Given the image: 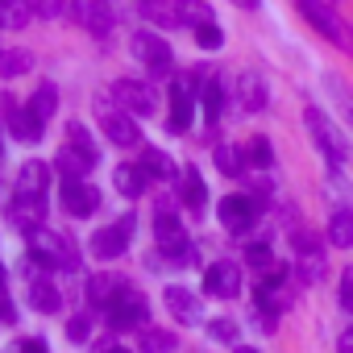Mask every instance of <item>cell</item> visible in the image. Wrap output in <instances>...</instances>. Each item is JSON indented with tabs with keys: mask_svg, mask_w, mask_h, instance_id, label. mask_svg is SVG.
<instances>
[{
	"mask_svg": "<svg viewBox=\"0 0 353 353\" xmlns=\"http://www.w3.org/2000/svg\"><path fill=\"white\" fill-rule=\"evenodd\" d=\"M328 245L353 250V208H336V212L328 216Z\"/></svg>",
	"mask_w": 353,
	"mask_h": 353,
	"instance_id": "obj_23",
	"label": "cell"
},
{
	"mask_svg": "<svg viewBox=\"0 0 353 353\" xmlns=\"http://www.w3.org/2000/svg\"><path fill=\"white\" fill-rule=\"evenodd\" d=\"M196 42H200V50H221L225 46V30L212 21V26H200L196 30Z\"/></svg>",
	"mask_w": 353,
	"mask_h": 353,
	"instance_id": "obj_35",
	"label": "cell"
},
{
	"mask_svg": "<svg viewBox=\"0 0 353 353\" xmlns=\"http://www.w3.org/2000/svg\"><path fill=\"white\" fill-rule=\"evenodd\" d=\"M295 279L299 283H320L324 274H328V258H324V245L307 233V229H295Z\"/></svg>",
	"mask_w": 353,
	"mask_h": 353,
	"instance_id": "obj_5",
	"label": "cell"
},
{
	"mask_svg": "<svg viewBox=\"0 0 353 353\" xmlns=\"http://www.w3.org/2000/svg\"><path fill=\"white\" fill-rule=\"evenodd\" d=\"M174 13H179V26H212V5L208 0H174Z\"/></svg>",
	"mask_w": 353,
	"mask_h": 353,
	"instance_id": "obj_25",
	"label": "cell"
},
{
	"mask_svg": "<svg viewBox=\"0 0 353 353\" xmlns=\"http://www.w3.org/2000/svg\"><path fill=\"white\" fill-rule=\"evenodd\" d=\"M341 307L353 312V266H345V274H341Z\"/></svg>",
	"mask_w": 353,
	"mask_h": 353,
	"instance_id": "obj_40",
	"label": "cell"
},
{
	"mask_svg": "<svg viewBox=\"0 0 353 353\" xmlns=\"http://www.w3.org/2000/svg\"><path fill=\"white\" fill-rule=\"evenodd\" d=\"M258 216H262V200H258V196H225V200H221V225H225L229 233L254 229Z\"/></svg>",
	"mask_w": 353,
	"mask_h": 353,
	"instance_id": "obj_7",
	"label": "cell"
},
{
	"mask_svg": "<svg viewBox=\"0 0 353 353\" xmlns=\"http://www.w3.org/2000/svg\"><path fill=\"white\" fill-rule=\"evenodd\" d=\"M0 112H5V121H9V133L17 137V141H42V121L30 112V104H17L13 96H0Z\"/></svg>",
	"mask_w": 353,
	"mask_h": 353,
	"instance_id": "obj_9",
	"label": "cell"
},
{
	"mask_svg": "<svg viewBox=\"0 0 353 353\" xmlns=\"http://www.w3.org/2000/svg\"><path fill=\"white\" fill-rule=\"evenodd\" d=\"M216 166L225 174H241L245 170V150H233V145H216Z\"/></svg>",
	"mask_w": 353,
	"mask_h": 353,
	"instance_id": "obj_34",
	"label": "cell"
},
{
	"mask_svg": "<svg viewBox=\"0 0 353 353\" xmlns=\"http://www.w3.org/2000/svg\"><path fill=\"white\" fill-rule=\"evenodd\" d=\"M233 353H258V349H250V345H237V349H233Z\"/></svg>",
	"mask_w": 353,
	"mask_h": 353,
	"instance_id": "obj_47",
	"label": "cell"
},
{
	"mask_svg": "<svg viewBox=\"0 0 353 353\" xmlns=\"http://www.w3.org/2000/svg\"><path fill=\"white\" fill-rule=\"evenodd\" d=\"M125 291H129V287H125L117 274H92V279H88V299H92L96 307H112Z\"/></svg>",
	"mask_w": 353,
	"mask_h": 353,
	"instance_id": "obj_20",
	"label": "cell"
},
{
	"mask_svg": "<svg viewBox=\"0 0 353 353\" xmlns=\"http://www.w3.org/2000/svg\"><path fill=\"white\" fill-rule=\"evenodd\" d=\"M108 353H129V349H125V345H112V349H108Z\"/></svg>",
	"mask_w": 353,
	"mask_h": 353,
	"instance_id": "obj_48",
	"label": "cell"
},
{
	"mask_svg": "<svg viewBox=\"0 0 353 353\" xmlns=\"http://www.w3.org/2000/svg\"><path fill=\"white\" fill-rule=\"evenodd\" d=\"M145 316H150V307H145V299L137 295V291H125L112 307H108V324L117 328V332H125V328H137V324H145Z\"/></svg>",
	"mask_w": 353,
	"mask_h": 353,
	"instance_id": "obj_13",
	"label": "cell"
},
{
	"mask_svg": "<svg viewBox=\"0 0 353 353\" xmlns=\"http://www.w3.org/2000/svg\"><path fill=\"white\" fill-rule=\"evenodd\" d=\"M50 188V166L46 162H21V170H17V196H42Z\"/></svg>",
	"mask_w": 353,
	"mask_h": 353,
	"instance_id": "obj_19",
	"label": "cell"
},
{
	"mask_svg": "<svg viewBox=\"0 0 353 353\" xmlns=\"http://www.w3.org/2000/svg\"><path fill=\"white\" fill-rule=\"evenodd\" d=\"M154 241H158V250L166 254L170 266H196V245L188 241V233H183L179 221H174V212L154 216Z\"/></svg>",
	"mask_w": 353,
	"mask_h": 353,
	"instance_id": "obj_1",
	"label": "cell"
},
{
	"mask_svg": "<svg viewBox=\"0 0 353 353\" xmlns=\"http://www.w3.org/2000/svg\"><path fill=\"white\" fill-rule=\"evenodd\" d=\"M299 5V13L332 42V46H341L345 54H353V30H349V21H341L336 17V9H332V0H295Z\"/></svg>",
	"mask_w": 353,
	"mask_h": 353,
	"instance_id": "obj_2",
	"label": "cell"
},
{
	"mask_svg": "<svg viewBox=\"0 0 353 353\" xmlns=\"http://www.w3.org/2000/svg\"><path fill=\"white\" fill-rule=\"evenodd\" d=\"M17 353H46V345H42V341H26Z\"/></svg>",
	"mask_w": 353,
	"mask_h": 353,
	"instance_id": "obj_45",
	"label": "cell"
},
{
	"mask_svg": "<svg viewBox=\"0 0 353 353\" xmlns=\"http://www.w3.org/2000/svg\"><path fill=\"white\" fill-rule=\"evenodd\" d=\"M145 179H150V174H145L141 166H117V174H112L117 192H121V196H129V200H137V196L145 192Z\"/></svg>",
	"mask_w": 353,
	"mask_h": 353,
	"instance_id": "obj_26",
	"label": "cell"
},
{
	"mask_svg": "<svg viewBox=\"0 0 353 353\" xmlns=\"http://www.w3.org/2000/svg\"><path fill=\"white\" fill-rule=\"evenodd\" d=\"M63 208L71 216H92L100 208V192L83 179H63Z\"/></svg>",
	"mask_w": 353,
	"mask_h": 353,
	"instance_id": "obj_16",
	"label": "cell"
},
{
	"mask_svg": "<svg viewBox=\"0 0 353 353\" xmlns=\"http://www.w3.org/2000/svg\"><path fill=\"white\" fill-rule=\"evenodd\" d=\"M67 336H71V341H75V345H83V341H88V336H92V324H88V320H83V316H75V320H71V324H67Z\"/></svg>",
	"mask_w": 353,
	"mask_h": 353,
	"instance_id": "obj_39",
	"label": "cell"
},
{
	"mask_svg": "<svg viewBox=\"0 0 353 353\" xmlns=\"http://www.w3.org/2000/svg\"><path fill=\"white\" fill-rule=\"evenodd\" d=\"M54 108H59V92H54V83H42V88L30 96V112L46 125V121L54 117Z\"/></svg>",
	"mask_w": 353,
	"mask_h": 353,
	"instance_id": "obj_28",
	"label": "cell"
},
{
	"mask_svg": "<svg viewBox=\"0 0 353 353\" xmlns=\"http://www.w3.org/2000/svg\"><path fill=\"white\" fill-rule=\"evenodd\" d=\"M204 291L216 295V299H237V291H241V266L229 262V258L212 262V266L204 270Z\"/></svg>",
	"mask_w": 353,
	"mask_h": 353,
	"instance_id": "obj_11",
	"label": "cell"
},
{
	"mask_svg": "<svg viewBox=\"0 0 353 353\" xmlns=\"http://www.w3.org/2000/svg\"><path fill=\"white\" fill-rule=\"evenodd\" d=\"M30 254L42 266H63V270H75L79 266V254H75V245L63 233H46V229L30 233Z\"/></svg>",
	"mask_w": 353,
	"mask_h": 353,
	"instance_id": "obj_4",
	"label": "cell"
},
{
	"mask_svg": "<svg viewBox=\"0 0 353 353\" xmlns=\"http://www.w3.org/2000/svg\"><path fill=\"white\" fill-rule=\"evenodd\" d=\"M192 117H196V100L188 92L183 79H174L170 83V117H166V129L170 133H188L192 129Z\"/></svg>",
	"mask_w": 353,
	"mask_h": 353,
	"instance_id": "obj_15",
	"label": "cell"
},
{
	"mask_svg": "<svg viewBox=\"0 0 353 353\" xmlns=\"http://www.w3.org/2000/svg\"><path fill=\"white\" fill-rule=\"evenodd\" d=\"M245 166H254V170H270V166H274V150H270L266 137H250V145H245Z\"/></svg>",
	"mask_w": 353,
	"mask_h": 353,
	"instance_id": "obj_31",
	"label": "cell"
},
{
	"mask_svg": "<svg viewBox=\"0 0 353 353\" xmlns=\"http://www.w3.org/2000/svg\"><path fill=\"white\" fill-rule=\"evenodd\" d=\"M112 100L129 112V117H150L154 112V88L141 79H117L112 83Z\"/></svg>",
	"mask_w": 353,
	"mask_h": 353,
	"instance_id": "obj_10",
	"label": "cell"
},
{
	"mask_svg": "<svg viewBox=\"0 0 353 353\" xmlns=\"http://www.w3.org/2000/svg\"><path fill=\"white\" fill-rule=\"evenodd\" d=\"M208 328H212L216 341H237V324H233V320H212Z\"/></svg>",
	"mask_w": 353,
	"mask_h": 353,
	"instance_id": "obj_41",
	"label": "cell"
},
{
	"mask_svg": "<svg viewBox=\"0 0 353 353\" xmlns=\"http://www.w3.org/2000/svg\"><path fill=\"white\" fill-rule=\"evenodd\" d=\"M341 353H353V324L341 332Z\"/></svg>",
	"mask_w": 353,
	"mask_h": 353,
	"instance_id": "obj_44",
	"label": "cell"
},
{
	"mask_svg": "<svg viewBox=\"0 0 353 353\" xmlns=\"http://www.w3.org/2000/svg\"><path fill=\"white\" fill-rule=\"evenodd\" d=\"M42 216H46L42 196H17V204L9 208V221H13L21 233H38V229H42Z\"/></svg>",
	"mask_w": 353,
	"mask_h": 353,
	"instance_id": "obj_18",
	"label": "cell"
},
{
	"mask_svg": "<svg viewBox=\"0 0 353 353\" xmlns=\"http://www.w3.org/2000/svg\"><path fill=\"white\" fill-rule=\"evenodd\" d=\"M26 5H30V13H34V17H42V21H54V17L67 9V0H26Z\"/></svg>",
	"mask_w": 353,
	"mask_h": 353,
	"instance_id": "obj_36",
	"label": "cell"
},
{
	"mask_svg": "<svg viewBox=\"0 0 353 353\" xmlns=\"http://www.w3.org/2000/svg\"><path fill=\"white\" fill-rule=\"evenodd\" d=\"M34 67V54L30 50H0V79H17Z\"/></svg>",
	"mask_w": 353,
	"mask_h": 353,
	"instance_id": "obj_27",
	"label": "cell"
},
{
	"mask_svg": "<svg viewBox=\"0 0 353 353\" xmlns=\"http://www.w3.org/2000/svg\"><path fill=\"white\" fill-rule=\"evenodd\" d=\"M96 117H100V129L108 133V141H117V145H137V121L117 104V100H100L96 104Z\"/></svg>",
	"mask_w": 353,
	"mask_h": 353,
	"instance_id": "obj_6",
	"label": "cell"
},
{
	"mask_svg": "<svg viewBox=\"0 0 353 353\" xmlns=\"http://www.w3.org/2000/svg\"><path fill=\"white\" fill-rule=\"evenodd\" d=\"M79 21L92 30V34H108L117 26V9H112V0H79Z\"/></svg>",
	"mask_w": 353,
	"mask_h": 353,
	"instance_id": "obj_17",
	"label": "cell"
},
{
	"mask_svg": "<svg viewBox=\"0 0 353 353\" xmlns=\"http://www.w3.org/2000/svg\"><path fill=\"white\" fill-rule=\"evenodd\" d=\"M0 320H13V307H9V295H5V270H0Z\"/></svg>",
	"mask_w": 353,
	"mask_h": 353,
	"instance_id": "obj_43",
	"label": "cell"
},
{
	"mask_svg": "<svg viewBox=\"0 0 353 353\" xmlns=\"http://www.w3.org/2000/svg\"><path fill=\"white\" fill-rule=\"evenodd\" d=\"M174 345H179V336L166 332V328H145L141 332V353H174Z\"/></svg>",
	"mask_w": 353,
	"mask_h": 353,
	"instance_id": "obj_30",
	"label": "cell"
},
{
	"mask_svg": "<svg viewBox=\"0 0 353 353\" xmlns=\"http://www.w3.org/2000/svg\"><path fill=\"white\" fill-rule=\"evenodd\" d=\"M67 141H71V145H79V150H88V154H100V150H96V141L88 137V129H83V125H71V129H67Z\"/></svg>",
	"mask_w": 353,
	"mask_h": 353,
	"instance_id": "obj_38",
	"label": "cell"
},
{
	"mask_svg": "<svg viewBox=\"0 0 353 353\" xmlns=\"http://www.w3.org/2000/svg\"><path fill=\"white\" fill-rule=\"evenodd\" d=\"M303 125H307V133H312L316 150H320L328 162H345V158H349V141H345L341 125H332L320 108H303Z\"/></svg>",
	"mask_w": 353,
	"mask_h": 353,
	"instance_id": "obj_3",
	"label": "cell"
},
{
	"mask_svg": "<svg viewBox=\"0 0 353 353\" xmlns=\"http://www.w3.org/2000/svg\"><path fill=\"white\" fill-rule=\"evenodd\" d=\"M221 112H225V83H221V79H208V83H204V117L216 121Z\"/></svg>",
	"mask_w": 353,
	"mask_h": 353,
	"instance_id": "obj_33",
	"label": "cell"
},
{
	"mask_svg": "<svg viewBox=\"0 0 353 353\" xmlns=\"http://www.w3.org/2000/svg\"><path fill=\"white\" fill-rule=\"evenodd\" d=\"M245 262H250L254 270L266 274V270L274 266V254H270V245H250V250H245Z\"/></svg>",
	"mask_w": 353,
	"mask_h": 353,
	"instance_id": "obj_37",
	"label": "cell"
},
{
	"mask_svg": "<svg viewBox=\"0 0 353 353\" xmlns=\"http://www.w3.org/2000/svg\"><path fill=\"white\" fill-rule=\"evenodd\" d=\"M9 13H13V5H9V0H0V26H9Z\"/></svg>",
	"mask_w": 353,
	"mask_h": 353,
	"instance_id": "obj_46",
	"label": "cell"
},
{
	"mask_svg": "<svg viewBox=\"0 0 353 353\" xmlns=\"http://www.w3.org/2000/svg\"><path fill=\"white\" fill-rule=\"evenodd\" d=\"M133 54H137L154 75H170V71H174V54H170V46H166L158 34H150V30L133 34Z\"/></svg>",
	"mask_w": 353,
	"mask_h": 353,
	"instance_id": "obj_8",
	"label": "cell"
},
{
	"mask_svg": "<svg viewBox=\"0 0 353 353\" xmlns=\"http://www.w3.org/2000/svg\"><path fill=\"white\" fill-rule=\"evenodd\" d=\"M141 170L154 174V179H170V174H174V162H170V154H162V150H145Z\"/></svg>",
	"mask_w": 353,
	"mask_h": 353,
	"instance_id": "obj_32",
	"label": "cell"
},
{
	"mask_svg": "<svg viewBox=\"0 0 353 353\" xmlns=\"http://www.w3.org/2000/svg\"><path fill=\"white\" fill-rule=\"evenodd\" d=\"M145 5H150V0H145Z\"/></svg>",
	"mask_w": 353,
	"mask_h": 353,
	"instance_id": "obj_49",
	"label": "cell"
},
{
	"mask_svg": "<svg viewBox=\"0 0 353 353\" xmlns=\"http://www.w3.org/2000/svg\"><path fill=\"white\" fill-rule=\"evenodd\" d=\"M179 188H183V204L188 208H204V200H208V188H204V174L196 170V166H188L183 174H179Z\"/></svg>",
	"mask_w": 353,
	"mask_h": 353,
	"instance_id": "obj_24",
	"label": "cell"
},
{
	"mask_svg": "<svg viewBox=\"0 0 353 353\" xmlns=\"http://www.w3.org/2000/svg\"><path fill=\"white\" fill-rule=\"evenodd\" d=\"M96 158H100V154H88V150H79V145L67 141V145L59 150V170L67 174V179H83V174L96 166Z\"/></svg>",
	"mask_w": 353,
	"mask_h": 353,
	"instance_id": "obj_21",
	"label": "cell"
},
{
	"mask_svg": "<svg viewBox=\"0 0 353 353\" xmlns=\"http://www.w3.org/2000/svg\"><path fill=\"white\" fill-rule=\"evenodd\" d=\"M237 100H241V108H245V112H262L270 96H266V83H262L254 71H245V75L237 79Z\"/></svg>",
	"mask_w": 353,
	"mask_h": 353,
	"instance_id": "obj_22",
	"label": "cell"
},
{
	"mask_svg": "<svg viewBox=\"0 0 353 353\" xmlns=\"http://www.w3.org/2000/svg\"><path fill=\"white\" fill-rule=\"evenodd\" d=\"M328 83H332V88H336V92H341V108H345V117H349V121H353V96H349V92H345V83H336V79H328Z\"/></svg>",
	"mask_w": 353,
	"mask_h": 353,
	"instance_id": "obj_42",
	"label": "cell"
},
{
	"mask_svg": "<svg viewBox=\"0 0 353 353\" xmlns=\"http://www.w3.org/2000/svg\"><path fill=\"white\" fill-rule=\"evenodd\" d=\"M162 299H166L170 316L179 324H200L204 320V299H196V291H188V287H166Z\"/></svg>",
	"mask_w": 353,
	"mask_h": 353,
	"instance_id": "obj_14",
	"label": "cell"
},
{
	"mask_svg": "<svg viewBox=\"0 0 353 353\" xmlns=\"http://www.w3.org/2000/svg\"><path fill=\"white\" fill-rule=\"evenodd\" d=\"M30 299H34V307H38V312H59V307H63V295H59V287H54V283H46V279H34V287H30Z\"/></svg>",
	"mask_w": 353,
	"mask_h": 353,
	"instance_id": "obj_29",
	"label": "cell"
},
{
	"mask_svg": "<svg viewBox=\"0 0 353 353\" xmlns=\"http://www.w3.org/2000/svg\"><path fill=\"white\" fill-rule=\"evenodd\" d=\"M129 229H133V221H117V225H108V229L92 233V254H96L100 262L121 258V254L129 250Z\"/></svg>",
	"mask_w": 353,
	"mask_h": 353,
	"instance_id": "obj_12",
	"label": "cell"
}]
</instances>
